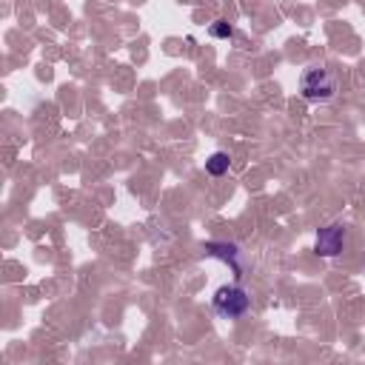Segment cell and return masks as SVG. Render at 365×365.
<instances>
[{"label":"cell","mask_w":365,"mask_h":365,"mask_svg":"<svg viewBox=\"0 0 365 365\" xmlns=\"http://www.w3.org/2000/svg\"><path fill=\"white\" fill-rule=\"evenodd\" d=\"M299 94L305 103H328L336 94V74L331 66H308L299 74Z\"/></svg>","instance_id":"6da1fadb"},{"label":"cell","mask_w":365,"mask_h":365,"mask_svg":"<svg viewBox=\"0 0 365 365\" xmlns=\"http://www.w3.org/2000/svg\"><path fill=\"white\" fill-rule=\"evenodd\" d=\"M248 305H251V297H248V291H245L242 285H237V282L220 285V288L214 291V297H211V308H214V314L222 317V319H240V317L248 311Z\"/></svg>","instance_id":"7a4b0ae2"},{"label":"cell","mask_w":365,"mask_h":365,"mask_svg":"<svg viewBox=\"0 0 365 365\" xmlns=\"http://www.w3.org/2000/svg\"><path fill=\"white\" fill-rule=\"evenodd\" d=\"M345 242H348V228L342 222H331V225H325V228L317 231L314 251L319 257H339L345 251Z\"/></svg>","instance_id":"3957f363"},{"label":"cell","mask_w":365,"mask_h":365,"mask_svg":"<svg viewBox=\"0 0 365 365\" xmlns=\"http://www.w3.org/2000/svg\"><path fill=\"white\" fill-rule=\"evenodd\" d=\"M202 251H205V257H217V259L228 262L237 279L242 277V265H240V248H237L234 242H217V240H211V242H205V245H202Z\"/></svg>","instance_id":"277c9868"},{"label":"cell","mask_w":365,"mask_h":365,"mask_svg":"<svg viewBox=\"0 0 365 365\" xmlns=\"http://www.w3.org/2000/svg\"><path fill=\"white\" fill-rule=\"evenodd\" d=\"M228 165H231V157H228L225 151H214V154L205 160V171H208L211 177H222V174L228 171Z\"/></svg>","instance_id":"5b68a950"},{"label":"cell","mask_w":365,"mask_h":365,"mask_svg":"<svg viewBox=\"0 0 365 365\" xmlns=\"http://www.w3.org/2000/svg\"><path fill=\"white\" fill-rule=\"evenodd\" d=\"M208 34L217 37V40H228V37H234V26H231L228 20H214V23L208 26Z\"/></svg>","instance_id":"8992f818"}]
</instances>
